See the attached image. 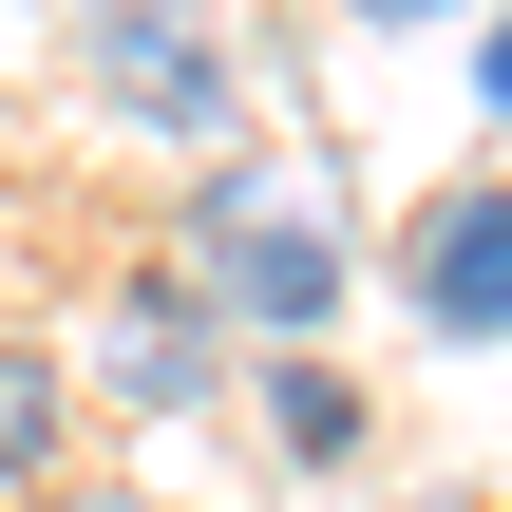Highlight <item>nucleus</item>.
Here are the masks:
<instances>
[{"label": "nucleus", "instance_id": "nucleus-6", "mask_svg": "<svg viewBox=\"0 0 512 512\" xmlns=\"http://www.w3.org/2000/svg\"><path fill=\"white\" fill-rule=\"evenodd\" d=\"M57 418H76V399H57V342H0V494L57 475Z\"/></svg>", "mask_w": 512, "mask_h": 512}, {"label": "nucleus", "instance_id": "nucleus-1", "mask_svg": "<svg viewBox=\"0 0 512 512\" xmlns=\"http://www.w3.org/2000/svg\"><path fill=\"white\" fill-rule=\"evenodd\" d=\"M190 285H209V323H247V342H323V323H342V247H323V228H266L247 190L190 209Z\"/></svg>", "mask_w": 512, "mask_h": 512}, {"label": "nucleus", "instance_id": "nucleus-3", "mask_svg": "<svg viewBox=\"0 0 512 512\" xmlns=\"http://www.w3.org/2000/svg\"><path fill=\"white\" fill-rule=\"evenodd\" d=\"M95 76H114L152 133H228V38H209L190 0H114V19H95Z\"/></svg>", "mask_w": 512, "mask_h": 512}, {"label": "nucleus", "instance_id": "nucleus-9", "mask_svg": "<svg viewBox=\"0 0 512 512\" xmlns=\"http://www.w3.org/2000/svg\"><path fill=\"white\" fill-rule=\"evenodd\" d=\"M57 512H152V494H57Z\"/></svg>", "mask_w": 512, "mask_h": 512}, {"label": "nucleus", "instance_id": "nucleus-8", "mask_svg": "<svg viewBox=\"0 0 512 512\" xmlns=\"http://www.w3.org/2000/svg\"><path fill=\"white\" fill-rule=\"evenodd\" d=\"M342 19H361V38H399V19H456V0H342Z\"/></svg>", "mask_w": 512, "mask_h": 512}, {"label": "nucleus", "instance_id": "nucleus-7", "mask_svg": "<svg viewBox=\"0 0 512 512\" xmlns=\"http://www.w3.org/2000/svg\"><path fill=\"white\" fill-rule=\"evenodd\" d=\"M475 95H494V114H512V0H494V38H475Z\"/></svg>", "mask_w": 512, "mask_h": 512}, {"label": "nucleus", "instance_id": "nucleus-2", "mask_svg": "<svg viewBox=\"0 0 512 512\" xmlns=\"http://www.w3.org/2000/svg\"><path fill=\"white\" fill-rule=\"evenodd\" d=\"M399 285H418L437 342H512V190H437L399 228Z\"/></svg>", "mask_w": 512, "mask_h": 512}, {"label": "nucleus", "instance_id": "nucleus-5", "mask_svg": "<svg viewBox=\"0 0 512 512\" xmlns=\"http://www.w3.org/2000/svg\"><path fill=\"white\" fill-rule=\"evenodd\" d=\"M266 437H285L304 475H342V456H361V399H342V361H266Z\"/></svg>", "mask_w": 512, "mask_h": 512}, {"label": "nucleus", "instance_id": "nucleus-4", "mask_svg": "<svg viewBox=\"0 0 512 512\" xmlns=\"http://www.w3.org/2000/svg\"><path fill=\"white\" fill-rule=\"evenodd\" d=\"M114 399H152V418L209 399V304H190V285H133V304H114Z\"/></svg>", "mask_w": 512, "mask_h": 512}]
</instances>
